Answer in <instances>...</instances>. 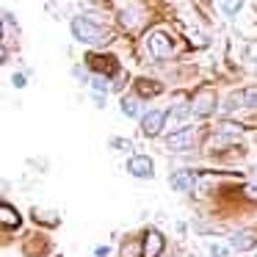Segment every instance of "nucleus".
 Returning <instances> with one entry per match:
<instances>
[{
    "label": "nucleus",
    "mask_w": 257,
    "mask_h": 257,
    "mask_svg": "<svg viewBox=\"0 0 257 257\" xmlns=\"http://www.w3.org/2000/svg\"><path fill=\"white\" fill-rule=\"evenodd\" d=\"M111 144L116 147V150H130V141H122V139H113Z\"/></svg>",
    "instance_id": "nucleus-20"
},
{
    "label": "nucleus",
    "mask_w": 257,
    "mask_h": 257,
    "mask_svg": "<svg viewBox=\"0 0 257 257\" xmlns=\"http://www.w3.org/2000/svg\"><path fill=\"white\" fill-rule=\"evenodd\" d=\"M0 36H3V25H0Z\"/></svg>",
    "instance_id": "nucleus-25"
},
{
    "label": "nucleus",
    "mask_w": 257,
    "mask_h": 257,
    "mask_svg": "<svg viewBox=\"0 0 257 257\" xmlns=\"http://www.w3.org/2000/svg\"><path fill=\"white\" fill-rule=\"evenodd\" d=\"M172 185L177 191H188L191 188V172H177V174H172Z\"/></svg>",
    "instance_id": "nucleus-14"
},
{
    "label": "nucleus",
    "mask_w": 257,
    "mask_h": 257,
    "mask_svg": "<svg viewBox=\"0 0 257 257\" xmlns=\"http://www.w3.org/2000/svg\"><path fill=\"white\" fill-rule=\"evenodd\" d=\"M122 111L127 113V116H139V100H133V97H124V100H122Z\"/></svg>",
    "instance_id": "nucleus-15"
},
{
    "label": "nucleus",
    "mask_w": 257,
    "mask_h": 257,
    "mask_svg": "<svg viewBox=\"0 0 257 257\" xmlns=\"http://www.w3.org/2000/svg\"><path fill=\"white\" fill-rule=\"evenodd\" d=\"M72 34H75V39L86 42V45H102V42L111 39L105 28H100L97 23H91V20H86V17L72 20Z\"/></svg>",
    "instance_id": "nucleus-1"
},
{
    "label": "nucleus",
    "mask_w": 257,
    "mask_h": 257,
    "mask_svg": "<svg viewBox=\"0 0 257 257\" xmlns=\"http://www.w3.org/2000/svg\"><path fill=\"white\" fill-rule=\"evenodd\" d=\"M14 86H17V89H23V86H25V78H23V75H14Z\"/></svg>",
    "instance_id": "nucleus-22"
},
{
    "label": "nucleus",
    "mask_w": 257,
    "mask_h": 257,
    "mask_svg": "<svg viewBox=\"0 0 257 257\" xmlns=\"http://www.w3.org/2000/svg\"><path fill=\"white\" fill-rule=\"evenodd\" d=\"M163 251V235L158 229H147L144 243H141V257H158Z\"/></svg>",
    "instance_id": "nucleus-4"
},
{
    "label": "nucleus",
    "mask_w": 257,
    "mask_h": 257,
    "mask_svg": "<svg viewBox=\"0 0 257 257\" xmlns=\"http://www.w3.org/2000/svg\"><path fill=\"white\" fill-rule=\"evenodd\" d=\"M6 61V50H3V47H0V64Z\"/></svg>",
    "instance_id": "nucleus-24"
},
{
    "label": "nucleus",
    "mask_w": 257,
    "mask_h": 257,
    "mask_svg": "<svg viewBox=\"0 0 257 257\" xmlns=\"http://www.w3.org/2000/svg\"><path fill=\"white\" fill-rule=\"evenodd\" d=\"M229 246H232V249H251V246H254V235L238 232V235H232V238H229Z\"/></svg>",
    "instance_id": "nucleus-11"
},
{
    "label": "nucleus",
    "mask_w": 257,
    "mask_h": 257,
    "mask_svg": "<svg viewBox=\"0 0 257 257\" xmlns=\"http://www.w3.org/2000/svg\"><path fill=\"white\" fill-rule=\"evenodd\" d=\"M89 67L97 69V72H102V75L116 72V61H113L111 56H89Z\"/></svg>",
    "instance_id": "nucleus-7"
},
{
    "label": "nucleus",
    "mask_w": 257,
    "mask_h": 257,
    "mask_svg": "<svg viewBox=\"0 0 257 257\" xmlns=\"http://www.w3.org/2000/svg\"><path fill=\"white\" fill-rule=\"evenodd\" d=\"M147 47H150L152 58H169V53H172V42H169V36L161 34V31L150 34V39H147Z\"/></svg>",
    "instance_id": "nucleus-3"
},
{
    "label": "nucleus",
    "mask_w": 257,
    "mask_h": 257,
    "mask_svg": "<svg viewBox=\"0 0 257 257\" xmlns=\"http://www.w3.org/2000/svg\"><path fill=\"white\" fill-rule=\"evenodd\" d=\"M139 23H141V9L139 6L122 12V25H124V28H139Z\"/></svg>",
    "instance_id": "nucleus-13"
},
{
    "label": "nucleus",
    "mask_w": 257,
    "mask_h": 257,
    "mask_svg": "<svg viewBox=\"0 0 257 257\" xmlns=\"http://www.w3.org/2000/svg\"><path fill=\"white\" fill-rule=\"evenodd\" d=\"M185 113H188V108H183V105H177L172 113H169V124H172V133H174V130H183V127H185Z\"/></svg>",
    "instance_id": "nucleus-10"
},
{
    "label": "nucleus",
    "mask_w": 257,
    "mask_h": 257,
    "mask_svg": "<svg viewBox=\"0 0 257 257\" xmlns=\"http://www.w3.org/2000/svg\"><path fill=\"white\" fill-rule=\"evenodd\" d=\"M210 254L213 257H227V249H224V246H218V243H210Z\"/></svg>",
    "instance_id": "nucleus-19"
},
{
    "label": "nucleus",
    "mask_w": 257,
    "mask_h": 257,
    "mask_svg": "<svg viewBox=\"0 0 257 257\" xmlns=\"http://www.w3.org/2000/svg\"><path fill=\"white\" fill-rule=\"evenodd\" d=\"M0 227H9V229L20 227V213L6 202H0Z\"/></svg>",
    "instance_id": "nucleus-9"
},
{
    "label": "nucleus",
    "mask_w": 257,
    "mask_h": 257,
    "mask_svg": "<svg viewBox=\"0 0 257 257\" xmlns=\"http://www.w3.org/2000/svg\"><path fill=\"white\" fill-rule=\"evenodd\" d=\"M136 249H139V246H136V243H127V246H124V249H122V257H130V254H133Z\"/></svg>",
    "instance_id": "nucleus-21"
},
{
    "label": "nucleus",
    "mask_w": 257,
    "mask_h": 257,
    "mask_svg": "<svg viewBox=\"0 0 257 257\" xmlns=\"http://www.w3.org/2000/svg\"><path fill=\"white\" fill-rule=\"evenodd\" d=\"M240 100H243V105L257 108V89H246L243 94H240Z\"/></svg>",
    "instance_id": "nucleus-16"
},
{
    "label": "nucleus",
    "mask_w": 257,
    "mask_h": 257,
    "mask_svg": "<svg viewBox=\"0 0 257 257\" xmlns=\"http://www.w3.org/2000/svg\"><path fill=\"white\" fill-rule=\"evenodd\" d=\"M240 3H243V0H224V12L227 14H235L240 9Z\"/></svg>",
    "instance_id": "nucleus-17"
},
{
    "label": "nucleus",
    "mask_w": 257,
    "mask_h": 257,
    "mask_svg": "<svg viewBox=\"0 0 257 257\" xmlns=\"http://www.w3.org/2000/svg\"><path fill=\"white\" fill-rule=\"evenodd\" d=\"M191 111L196 113V116H210L213 111H216V91L213 89H199L194 94V100H191Z\"/></svg>",
    "instance_id": "nucleus-2"
},
{
    "label": "nucleus",
    "mask_w": 257,
    "mask_h": 257,
    "mask_svg": "<svg viewBox=\"0 0 257 257\" xmlns=\"http://www.w3.org/2000/svg\"><path fill=\"white\" fill-rule=\"evenodd\" d=\"M136 89H139V94H144V97L161 94V83H155V80H147V78H141L139 83H136Z\"/></svg>",
    "instance_id": "nucleus-12"
},
{
    "label": "nucleus",
    "mask_w": 257,
    "mask_h": 257,
    "mask_svg": "<svg viewBox=\"0 0 257 257\" xmlns=\"http://www.w3.org/2000/svg\"><path fill=\"white\" fill-rule=\"evenodd\" d=\"M127 172L133 177H152V161L147 155H136V158H130Z\"/></svg>",
    "instance_id": "nucleus-6"
},
{
    "label": "nucleus",
    "mask_w": 257,
    "mask_h": 257,
    "mask_svg": "<svg viewBox=\"0 0 257 257\" xmlns=\"http://www.w3.org/2000/svg\"><path fill=\"white\" fill-rule=\"evenodd\" d=\"M91 86H94L97 91H108V80L100 78V75H97V78H91Z\"/></svg>",
    "instance_id": "nucleus-18"
},
{
    "label": "nucleus",
    "mask_w": 257,
    "mask_h": 257,
    "mask_svg": "<svg viewBox=\"0 0 257 257\" xmlns=\"http://www.w3.org/2000/svg\"><path fill=\"white\" fill-rule=\"evenodd\" d=\"M166 147L169 150H188L191 147V130H174L172 136L166 139Z\"/></svg>",
    "instance_id": "nucleus-8"
},
{
    "label": "nucleus",
    "mask_w": 257,
    "mask_h": 257,
    "mask_svg": "<svg viewBox=\"0 0 257 257\" xmlns=\"http://www.w3.org/2000/svg\"><path fill=\"white\" fill-rule=\"evenodd\" d=\"M246 194L254 196V199H257V185H249V188H246Z\"/></svg>",
    "instance_id": "nucleus-23"
},
{
    "label": "nucleus",
    "mask_w": 257,
    "mask_h": 257,
    "mask_svg": "<svg viewBox=\"0 0 257 257\" xmlns=\"http://www.w3.org/2000/svg\"><path fill=\"white\" fill-rule=\"evenodd\" d=\"M163 122H166V113L150 111L144 119H141V130H144V136H158L163 130Z\"/></svg>",
    "instance_id": "nucleus-5"
}]
</instances>
